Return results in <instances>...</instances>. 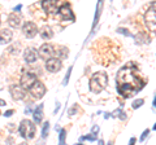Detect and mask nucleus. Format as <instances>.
Here are the masks:
<instances>
[{
  "instance_id": "f257e3e1",
  "label": "nucleus",
  "mask_w": 156,
  "mask_h": 145,
  "mask_svg": "<svg viewBox=\"0 0 156 145\" xmlns=\"http://www.w3.org/2000/svg\"><path fill=\"white\" fill-rule=\"evenodd\" d=\"M116 82L117 92L125 98L137 95L144 85L142 72L135 62H127L121 67V70L117 72Z\"/></svg>"
},
{
  "instance_id": "f03ea898",
  "label": "nucleus",
  "mask_w": 156,
  "mask_h": 145,
  "mask_svg": "<svg viewBox=\"0 0 156 145\" xmlns=\"http://www.w3.org/2000/svg\"><path fill=\"white\" fill-rule=\"evenodd\" d=\"M107 83H108V75L104 71H99L91 77L90 79V89L94 93H99L107 87Z\"/></svg>"
},
{
  "instance_id": "7ed1b4c3",
  "label": "nucleus",
  "mask_w": 156,
  "mask_h": 145,
  "mask_svg": "<svg viewBox=\"0 0 156 145\" xmlns=\"http://www.w3.org/2000/svg\"><path fill=\"white\" fill-rule=\"evenodd\" d=\"M35 131H36L35 123L31 122L30 119H23L20 123V133L25 139H33L35 136Z\"/></svg>"
},
{
  "instance_id": "20e7f679",
  "label": "nucleus",
  "mask_w": 156,
  "mask_h": 145,
  "mask_svg": "<svg viewBox=\"0 0 156 145\" xmlns=\"http://www.w3.org/2000/svg\"><path fill=\"white\" fill-rule=\"evenodd\" d=\"M155 8H156V3H152L151 4V7L148 8V10L144 14V22L146 25H147L148 30L151 31V33H155L156 30V12H155Z\"/></svg>"
},
{
  "instance_id": "39448f33",
  "label": "nucleus",
  "mask_w": 156,
  "mask_h": 145,
  "mask_svg": "<svg viewBox=\"0 0 156 145\" xmlns=\"http://www.w3.org/2000/svg\"><path fill=\"white\" fill-rule=\"evenodd\" d=\"M29 91H30V93L36 98V100H39V98H42L44 96V93H46V85H44L40 80L36 79L35 83L29 88Z\"/></svg>"
},
{
  "instance_id": "423d86ee",
  "label": "nucleus",
  "mask_w": 156,
  "mask_h": 145,
  "mask_svg": "<svg viewBox=\"0 0 156 145\" xmlns=\"http://www.w3.org/2000/svg\"><path fill=\"white\" fill-rule=\"evenodd\" d=\"M57 13H59L60 17L64 21H74V14H73L72 9H70V5L68 3H61Z\"/></svg>"
},
{
  "instance_id": "0eeeda50",
  "label": "nucleus",
  "mask_w": 156,
  "mask_h": 145,
  "mask_svg": "<svg viewBox=\"0 0 156 145\" xmlns=\"http://www.w3.org/2000/svg\"><path fill=\"white\" fill-rule=\"evenodd\" d=\"M36 80V75L33 72H23L21 77V88L22 89H29L31 85L35 83Z\"/></svg>"
},
{
  "instance_id": "6e6552de",
  "label": "nucleus",
  "mask_w": 156,
  "mask_h": 145,
  "mask_svg": "<svg viewBox=\"0 0 156 145\" xmlns=\"http://www.w3.org/2000/svg\"><path fill=\"white\" fill-rule=\"evenodd\" d=\"M38 54L42 57V58L46 60V61H47V60H49V58H52V57H53V54H55L53 45H52V44H48V43L43 44V45L39 48Z\"/></svg>"
},
{
  "instance_id": "1a4fd4ad",
  "label": "nucleus",
  "mask_w": 156,
  "mask_h": 145,
  "mask_svg": "<svg viewBox=\"0 0 156 145\" xmlns=\"http://www.w3.org/2000/svg\"><path fill=\"white\" fill-rule=\"evenodd\" d=\"M60 5H61V3H60V1H56V0L42 1V7H43V9L46 10L48 14H55V13H57V10H59Z\"/></svg>"
},
{
  "instance_id": "9d476101",
  "label": "nucleus",
  "mask_w": 156,
  "mask_h": 145,
  "mask_svg": "<svg viewBox=\"0 0 156 145\" xmlns=\"http://www.w3.org/2000/svg\"><path fill=\"white\" fill-rule=\"evenodd\" d=\"M22 33L23 35L26 36V38H34V36L36 35V33H38V27H36V25L34 22H25V25H23L22 27Z\"/></svg>"
},
{
  "instance_id": "9b49d317",
  "label": "nucleus",
  "mask_w": 156,
  "mask_h": 145,
  "mask_svg": "<svg viewBox=\"0 0 156 145\" xmlns=\"http://www.w3.org/2000/svg\"><path fill=\"white\" fill-rule=\"evenodd\" d=\"M61 66H62L61 60L56 58V57H52V58L47 60V62H46V69L48 70V71H51V72L59 71V70L61 69Z\"/></svg>"
},
{
  "instance_id": "f8f14e48",
  "label": "nucleus",
  "mask_w": 156,
  "mask_h": 145,
  "mask_svg": "<svg viewBox=\"0 0 156 145\" xmlns=\"http://www.w3.org/2000/svg\"><path fill=\"white\" fill-rule=\"evenodd\" d=\"M23 58H25V61L29 62V64H33V62H35L36 58H38V52H36V49H34V48H27V49L25 51Z\"/></svg>"
},
{
  "instance_id": "ddd939ff",
  "label": "nucleus",
  "mask_w": 156,
  "mask_h": 145,
  "mask_svg": "<svg viewBox=\"0 0 156 145\" xmlns=\"http://www.w3.org/2000/svg\"><path fill=\"white\" fill-rule=\"evenodd\" d=\"M10 93H12V97L14 100H21L25 96V91L21 88V85H12L10 87Z\"/></svg>"
},
{
  "instance_id": "4468645a",
  "label": "nucleus",
  "mask_w": 156,
  "mask_h": 145,
  "mask_svg": "<svg viewBox=\"0 0 156 145\" xmlns=\"http://www.w3.org/2000/svg\"><path fill=\"white\" fill-rule=\"evenodd\" d=\"M53 49H55V54L57 56L56 58H59V60L65 58L68 56V53H69V49L62 45H56V47H53Z\"/></svg>"
},
{
  "instance_id": "2eb2a0df",
  "label": "nucleus",
  "mask_w": 156,
  "mask_h": 145,
  "mask_svg": "<svg viewBox=\"0 0 156 145\" xmlns=\"http://www.w3.org/2000/svg\"><path fill=\"white\" fill-rule=\"evenodd\" d=\"M12 36H13V33L8 28H3L0 30V41L1 43H9L12 40Z\"/></svg>"
},
{
  "instance_id": "dca6fc26",
  "label": "nucleus",
  "mask_w": 156,
  "mask_h": 145,
  "mask_svg": "<svg viewBox=\"0 0 156 145\" xmlns=\"http://www.w3.org/2000/svg\"><path fill=\"white\" fill-rule=\"evenodd\" d=\"M8 23H9L12 27H20L21 17L18 14H16V13H12V14H9V17H8Z\"/></svg>"
},
{
  "instance_id": "f3484780",
  "label": "nucleus",
  "mask_w": 156,
  "mask_h": 145,
  "mask_svg": "<svg viewBox=\"0 0 156 145\" xmlns=\"http://www.w3.org/2000/svg\"><path fill=\"white\" fill-rule=\"evenodd\" d=\"M42 119H43V105H38L34 110V122L38 124L42 122Z\"/></svg>"
},
{
  "instance_id": "a211bd4d",
  "label": "nucleus",
  "mask_w": 156,
  "mask_h": 145,
  "mask_svg": "<svg viewBox=\"0 0 156 145\" xmlns=\"http://www.w3.org/2000/svg\"><path fill=\"white\" fill-rule=\"evenodd\" d=\"M40 36L43 39H51L52 36H53V31H52V28L49 27V26L44 25L43 27L40 28Z\"/></svg>"
},
{
  "instance_id": "6ab92c4d",
  "label": "nucleus",
  "mask_w": 156,
  "mask_h": 145,
  "mask_svg": "<svg viewBox=\"0 0 156 145\" xmlns=\"http://www.w3.org/2000/svg\"><path fill=\"white\" fill-rule=\"evenodd\" d=\"M99 129V127L98 126H95L94 127V129H92V133H90V135H86V136H83L82 137V140H90V141H94V140H96V131Z\"/></svg>"
},
{
  "instance_id": "aec40b11",
  "label": "nucleus",
  "mask_w": 156,
  "mask_h": 145,
  "mask_svg": "<svg viewBox=\"0 0 156 145\" xmlns=\"http://www.w3.org/2000/svg\"><path fill=\"white\" fill-rule=\"evenodd\" d=\"M48 129H49V123L48 122H46L44 126H43V131H42V137H43V139H46L47 137V135H48Z\"/></svg>"
},
{
  "instance_id": "412c9836",
  "label": "nucleus",
  "mask_w": 156,
  "mask_h": 145,
  "mask_svg": "<svg viewBox=\"0 0 156 145\" xmlns=\"http://www.w3.org/2000/svg\"><path fill=\"white\" fill-rule=\"evenodd\" d=\"M143 102H144V101H143L142 98H138V100H135L134 102L131 104V105H133V109H138L139 106H142V105H143Z\"/></svg>"
},
{
  "instance_id": "4be33fe9",
  "label": "nucleus",
  "mask_w": 156,
  "mask_h": 145,
  "mask_svg": "<svg viewBox=\"0 0 156 145\" xmlns=\"http://www.w3.org/2000/svg\"><path fill=\"white\" fill-rule=\"evenodd\" d=\"M65 135H66V131L61 129L60 131V145H65Z\"/></svg>"
},
{
  "instance_id": "5701e85b",
  "label": "nucleus",
  "mask_w": 156,
  "mask_h": 145,
  "mask_svg": "<svg viewBox=\"0 0 156 145\" xmlns=\"http://www.w3.org/2000/svg\"><path fill=\"white\" fill-rule=\"evenodd\" d=\"M148 133H150V129H146V131L142 133V136H140V141H142V140H144L146 137H147V135H148Z\"/></svg>"
},
{
  "instance_id": "b1692460",
  "label": "nucleus",
  "mask_w": 156,
  "mask_h": 145,
  "mask_svg": "<svg viewBox=\"0 0 156 145\" xmlns=\"http://www.w3.org/2000/svg\"><path fill=\"white\" fill-rule=\"evenodd\" d=\"M70 71H72V67L69 69V71H68V74H66V77H65V79H64V85H66V83H68V80H69V75H70Z\"/></svg>"
},
{
  "instance_id": "393cba45",
  "label": "nucleus",
  "mask_w": 156,
  "mask_h": 145,
  "mask_svg": "<svg viewBox=\"0 0 156 145\" xmlns=\"http://www.w3.org/2000/svg\"><path fill=\"white\" fill-rule=\"evenodd\" d=\"M117 31H118V33H122V34H125V35H130V34L127 33V30H125V28H118V30H117Z\"/></svg>"
},
{
  "instance_id": "a878e982",
  "label": "nucleus",
  "mask_w": 156,
  "mask_h": 145,
  "mask_svg": "<svg viewBox=\"0 0 156 145\" xmlns=\"http://www.w3.org/2000/svg\"><path fill=\"white\" fill-rule=\"evenodd\" d=\"M12 114H13V110H8V111H5V113H4V115L5 117H10Z\"/></svg>"
},
{
  "instance_id": "bb28decb",
  "label": "nucleus",
  "mask_w": 156,
  "mask_h": 145,
  "mask_svg": "<svg viewBox=\"0 0 156 145\" xmlns=\"http://www.w3.org/2000/svg\"><path fill=\"white\" fill-rule=\"evenodd\" d=\"M135 141H137V140H135V137H131V139H130V141H129V145H134Z\"/></svg>"
},
{
  "instance_id": "cd10ccee",
  "label": "nucleus",
  "mask_w": 156,
  "mask_h": 145,
  "mask_svg": "<svg viewBox=\"0 0 156 145\" xmlns=\"http://www.w3.org/2000/svg\"><path fill=\"white\" fill-rule=\"evenodd\" d=\"M21 8H22V5H21V4H20V5H17V7H16V8H14V10H17V12H18V10H20V9H21Z\"/></svg>"
},
{
  "instance_id": "c85d7f7f",
  "label": "nucleus",
  "mask_w": 156,
  "mask_h": 145,
  "mask_svg": "<svg viewBox=\"0 0 156 145\" xmlns=\"http://www.w3.org/2000/svg\"><path fill=\"white\" fill-rule=\"evenodd\" d=\"M3 105H7V104H5L4 100H1V98H0V106H3Z\"/></svg>"
},
{
  "instance_id": "c756f323",
  "label": "nucleus",
  "mask_w": 156,
  "mask_h": 145,
  "mask_svg": "<svg viewBox=\"0 0 156 145\" xmlns=\"http://www.w3.org/2000/svg\"><path fill=\"white\" fill-rule=\"evenodd\" d=\"M98 145H104V142H103V140H99V144Z\"/></svg>"
},
{
  "instance_id": "7c9ffc66",
  "label": "nucleus",
  "mask_w": 156,
  "mask_h": 145,
  "mask_svg": "<svg viewBox=\"0 0 156 145\" xmlns=\"http://www.w3.org/2000/svg\"><path fill=\"white\" fill-rule=\"evenodd\" d=\"M20 145H27V144H26V142H22V144H20Z\"/></svg>"
},
{
  "instance_id": "2f4dec72",
  "label": "nucleus",
  "mask_w": 156,
  "mask_h": 145,
  "mask_svg": "<svg viewBox=\"0 0 156 145\" xmlns=\"http://www.w3.org/2000/svg\"><path fill=\"white\" fill-rule=\"evenodd\" d=\"M75 145H82V144H75Z\"/></svg>"
}]
</instances>
